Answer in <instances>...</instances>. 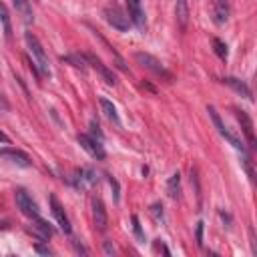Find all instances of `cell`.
Returning a JSON list of instances; mask_svg holds the SVG:
<instances>
[{
  "label": "cell",
  "mask_w": 257,
  "mask_h": 257,
  "mask_svg": "<svg viewBox=\"0 0 257 257\" xmlns=\"http://www.w3.org/2000/svg\"><path fill=\"white\" fill-rule=\"evenodd\" d=\"M189 16H191V10H189L187 0H175V20H177L181 30H187Z\"/></svg>",
  "instance_id": "13"
},
{
  "label": "cell",
  "mask_w": 257,
  "mask_h": 257,
  "mask_svg": "<svg viewBox=\"0 0 257 257\" xmlns=\"http://www.w3.org/2000/svg\"><path fill=\"white\" fill-rule=\"evenodd\" d=\"M0 157L6 159L8 163L16 165V167H24V169H26V167L32 165L30 157H28L24 151H20V149H2V151H0Z\"/></svg>",
  "instance_id": "9"
},
{
  "label": "cell",
  "mask_w": 257,
  "mask_h": 257,
  "mask_svg": "<svg viewBox=\"0 0 257 257\" xmlns=\"http://www.w3.org/2000/svg\"><path fill=\"white\" fill-rule=\"evenodd\" d=\"M223 82H225L227 86H231L235 92H239L241 96H245V98H249V100L253 98V96H251V88H249L243 80H239V78H235V76H225Z\"/></svg>",
  "instance_id": "15"
},
{
  "label": "cell",
  "mask_w": 257,
  "mask_h": 257,
  "mask_svg": "<svg viewBox=\"0 0 257 257\" xmlns=\"http://www.w3.org/2000/svg\"><path fill=\"white\" fill-rule=\"evenodd\" d=\"M213 50H215L217 56L227 58V44H225L221 38H213Z\"/></svg>",
  "instance_id": "22"
},
{
  "label": "cell",
  "mask_w": 257,
  "mask_h": 257,
  "mask_svg": "<svg viewBox=\"0 0 257 257\" xmlns=\"http://www.w3.org/2000/svg\"><path fill=\"white\" fill-rule=\"evenodd\" d=\"M48 203H50V211H52V215H54L58 227L68 235V233L72 231V227H70V221H68V217H66V213H64V207L60 205V201L56 199V195H50V197H48Z\"/></svg>",
  "instance_id": "7"
},
{
  "label": "cell",
  "mask_w": 257,
  "mask_h": 257,
  "mask_svg": "<svg viewBox=\"0 0 257 257\" xmlns=\"http://www.w3.org/2000/svg\"><path fill=\"white\" fill-rule=\"evenodd\" d=\"M104 251H106V253H108V255H110V253H114V249H112V247H110V243H108V241H106V243H104Z\"/></svg>",
  "instance_id": "31"
},
{
  "label": "cell",
  "mask_w": 257,
  "mask_h": 257,
  "mask_svg": "<svg viewBox=\"0 0 257 257\" xmlns=\"http://www.w3.org/2000/svg\"><path fill=\"white\" fill-rule=\"evenodd\" d=\"M167 193H169L171 199H177V197L181 195V175H179V173L171 175V179H169V183H167Z\"/></svg>",
  "instance_id": "19"
},
{
  "label": "cell",
  "mask_w": 257,
  "mask_h": 257,
  "mask_svg": "<svg viewBox=\"0 0 257 257\" xmlns=\"http://www.w3.org/2000/svg\"><path fill=\"white\" fill-rule=\"evenodd\" d=\"M34 233L40 237V239H48V237H52V233H54V229L44 221V219H40V215L34 219Z\"/></svg>",
  "instance_id": "17"
},
{
  "label": "cell",
  "mask_w": 257,
  "mask_h": 257,
  "mask_svg": "<svg viewBox=\"0 0 257 257\" xmlns=\"http://www.w3.org/2000/svg\"><path fill=\"white\" fill-rule=\"evenodd\" d=\"M64 60H66V62H70L72 66L80 68V70H84V68H86V64H88V62H86V56H84V54H70V56H66Z\"/></svg>",
  "instance_id": "21"
},
{
  "label": "cell",
  "mask_w": 257,
  "mask_h": 257,
  "mask_svg": "<svg viewBox=\"0 0 257 257\" xmlns=\"http://www.w3.org/2000/svg\"><path fill=\"white\" fill-rule=\"evenodd\" d=\"M207 112H209V116H211V120H213V124H215V128L219 131V135L229 143V145H233L235 149H239V151H245V145H243V141L237 137V135H233L227 126H225V122L221 120V116H219V112L215 110V106H207Z\"/></svg>",
  "instance_id": "2"
},
{
  "label": "cell",
  "mask_w": 257,
  "mask_h": 257,
  "mask_svg": "<svg viewBox=\"0 0 257 257\" xmlns=\"http://www.w3.org/2000/svg\"><path fill=\"white\" fill-rule=\"evenodd\" d=\"M14 199H16L18 209L22 211V215H26V217H30V219H36V217L40 215L36 201H34L24 189H16V191H14Z\"/></svg>",
  "instance_id": "4"
},
{
  "label": "cell",
  "mask_w": 257,
  "mask_h": 257,
  "mask_svg": "<svg viewBox=\"0 0 257 257\" xmlns=\"http://www.w3.org/2000/svg\"><path fill=\"white\" fill-rule=\"evenodd\" d=\"M90 133H92V137H94V139L102 141V133H100V126H98L94 120H90Z\"/></svg>",
  "instance_id": "25"
},
{
  "label": "cell",
  "mask_w": 257,
  "mask_h": 257,
  "mask_svg": "<svg viewBox=\"0 0 257 257\" xmlns=\"http://www.w3.org/2000/svg\"><path fill=\"white\" fill-rule=\"evenodd\" d=\"M124 4H126L128 20H131L139 30H145L147 20H145V12H143V8H141V0H124Z\"/></svg>",
  "instance_id": "8"
},
{
  "label": "cell",
  "mask_w": 257,
  "mask_h": 257,
  "mask_svg": "<svg viewBox=\"0 0 257 257\" xmlns=\"http://www.w3.org/2000/svg\"><path fill=\"white\" fill-rule=\"evenodd\" d=\"M34 249H36V251H38L40 255H52V251H50L48 247H44V245H36Z\"/></svg>",
  "instance_id": "28"
},
{
  "label": "cell",
  "mask_w": 257,
  "mask_h": 257,
  "mask_svg": "<svg viewBox=\"0 0 257 257\" xmlns=\"http://www.w3.org/2000/svg\"><path fill=\"white\" fill-rule=\"evenodd\" d=\"M78 143H80V147H82V149H84L92 159L102 161V159L106 157V153H104V149H102L100 141H98V139H94L92 135H86V133L78 135Z\"/></svg>",
  "instance_id": "6"
},
{
  "label": "cell",
  "mask_w": 257,
  "mask_h": 257,
  "mask_svg": "<svg viewBox=\"0 0 257 257\" xmlns=\"http://www.w3.org/2000/svg\"><path fill=\"white\" fill-rule=\"evenodd\" d=\"M24 40H26V46H28V52H30V62L36 66L38 74L42 76H50V62H48V56L42 48V44L38 42V38L32 34V32H26L24 34Z\"/></svg>",
  "instance_id": "1"
},
{
  "label": "cell",
  "mask_w": 257,
  "mask_h": 257,
  "mask_svg": "<svg viewBox=\"0 0 257 257\" xmlns=\"http://www.w3.org/2000/svg\"><path fill=\"white\" fill-rule=\"evenodd\" d=\"M90 205H92V221H94V227H96L98 231H106L108 219H106V209H104L102 201H100L98 197H92Z\"/></svg>",
  "instance_id": "10"
},
{
  "label": "cell",
  "mask_w": 257,
  "mask_h": 257,
  "mask_svg": "<svg viewBox=\"0 0 257 257\" xmlns=\"http://www.w3.org/2000/svg\"><path fill=\"white\" fill-rule=\"evenodd\" d=\"M0 22H2V26H4V32H6V36L10 38V34H12V26H10V14H8V8L0 2Z\"/></svg>",
  "instance_id": "20"
},
{
  "label": "cell",
  "mask_w": 257,
  "mask_h": 257,
  "mask_svg": "<svg viewBox=\"0 0 257 257\" xmlns=\"http://www.w3.org/2000/svg\"><path fill=\"white\" fill-rule=\"evenodd\" d=\"M227 18H229V4H227V0H217L215 2V22L223 24V22H227Z\"/></svg>",
  "instance_id": "18"
},
{
  "label": "cell",
  "mask_w": 257,
  "mask_h": 257,
  "mask_svg": "<svg viewBox=\"0 0 257 257\" xmlns=\"http://www.w3.org/2000/svg\"><path fill=\"white\" fill-rule=\"evenodd\" d=\"M74 247H76V251H78V253H82V255H86V253H88V251H86V249H84L82 245H78L76 241H74Z\"/></svg>",
  "instance_id": "29"
},
{
  "label": "cell",
  "mask_w": 257,
  "mask_h": 257,
  "mask_svg": "<svg viewBox=\"0 0 257 257\" xmlns=\"http://www.w3.org/2000/svg\"><path fill=\"white\" fill-rule=\"evenodd\" d=\"M135 60L141 64V66H145V68H149L151 72H155V74H159V76H165L167 80H173V74L163 66V62L159 60V58H155L153 54H149V52H135Z\"/></svg>",
  "instance_id": "3"
},
{
  "label": "cell",
  "mask_w": 257,
  "mask_h": 257,
  "mask_svg": "<svg viewBox=\"0 0 257 257\" xmlns=\"http://www.w3.org/2000/svg\"><path fill=\"white\" fill-rule=\"evenodd\" d=\"M0 143H10V137L6 133H2V131H0Z\"/></svg>",
  "instance_id": "30"
},
{
  "label": "cell",
  "mask_w": 257,
  "mask_h": 257,
  "mask_svg": "<svg viewBox=\"0 0 257 257\" xmlns=\"http://www.w3.org/2000/svg\"><path fill=\"white\" fill-rule=\"evenodd\" d=\"M102 14H104V20H106L112 28H116V30H120V32L128 30V26H131L128 14H124L118 6H108V8H104Z\"/></svg>",
  "instance_id": "5"
},
{
  "label": "cell",
  "mask_w": 257,
  "mask_h": 257,
  "mask_svg": "<svg viewBox=\"0 0 257 257\" xmlns=\"http://www.w3.org/2000/svg\"><path fill=\"white\" fill-rule=\"evenodd\" d=\"M108 183H110V189H112V197H114V201H118V183H116L112 177H108Z\"/></svg>",
  "instance_id": "26"
},
{
  "label": "cell",
  "mask_w": 257,
  "mask_h": 257,
  "mask_svg": "<svg viewBox=\"0 0 257 257\" xmlns=\"http://www.w3.org/2000/svg\"><path fill=\"white\" fill-rule=\"evenodd\" d=\"M235 116H237V120H239V124H241V131H243V135H245L247 143L253 147V145H255V133H253V122H251L249 114H247L245 110L235 108Z\"/></svg>",
  "instance_id": "12"
},
{
  "label": "cell",
  "mask_w": 257,
  "mask_h": 257,
  "mask_svg": "<svg viewBox=\"0 0 257 257\" xmlns=\"http://www.w3.org/2000/svg\"><path fill=\"white\" fill-rule=\"evenodd\" d=\"M100 108H102V112H104V116L110 120V122H114L116 126L120 124V118H118V112H116V108H114V104L108 100V98H100Z\"/></svg>",
  "instance_id": "16"
},
{
  "label": "cell",
  "mask_w": 257,
  "mask_h": 257,
  "mask_svg": "<svg viewBox=\"0 0 257 257\" xmlns=\"http://www.w3.org/2000/svg\"><path fill=\"white\" fill-rule=\"evenodd\" d=\"M197 243H199V245L203 243V221L197 223Z\"/></svg>",
  "instance_id": "27"
},
{
  "label": "cell",
  "mask_w": 257,
  "mask_h": 257,
  "mask_svg": "<svg viewBox=\"0 0 257 257\" xmlns=\"http://www.w3.org/2000/svg\"><path fill=\"white\" fill-rule=\"evenodd\" d=\"M151 213H153V217H155L157 221H163V205H161V203H155V205L151 207Z\"/></svg>",
  "instance_id": "23"
},
{
  "label": "cell",
  "mask_w": 257,
  "mask_h": 257,
  "mask_svg": "<svg viewBox=\"0 0 257 257\" xmlns=\"http://www.w3.org/2000/svg\"><path fill=\"white\" fill-rule=\"evenodd\" d=\"M133 229H135L137 237L143 241V239H145V235H143V229H141V225H139V217H137V215H133Z\"/></svg>",
  "instance_id": "24"
},
{
  "label": "cell",
  "mask_w": 257,
  "mask_h": 257,
  "mask_svg": "<svg viewBox=\"0 0 257 257\" xmlns=\"http://www.w3.org/2000/svg\"><path fill=\"white\" fill-rule=\"evenodd\" d=\"M12 4H14L16 12L22 16V20H24L26 24L34 22V12H32V4H30V0H12Z\"/></svg>",
  "instance_id": "14"
},
{
  "label": "cell",
  "mask_w": 257,
  "mask_h": 257,
  "mask_svg": "<svg viewBox=\"0 0 257 257\" xmlns=\"http://www.w3.org/2000/svg\"><path fill=\"white\" fill-rule=\"evenodd\" d=\"M84 56H86V62H88V64H92V68H96V70H98V74L104 78V82H106V84H114V82H116V78H114L112 70H110V68H108V66H106L98 56H94V54H90V52H86Z\"/></svg>",
  "instance_id": "11"
}]
</instances>
